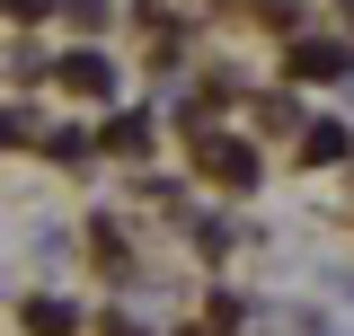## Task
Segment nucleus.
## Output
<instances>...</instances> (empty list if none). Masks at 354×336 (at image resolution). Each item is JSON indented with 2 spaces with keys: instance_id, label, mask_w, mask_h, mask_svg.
<instances>
[{
  "instance_id": "1",
  "label": "nucleus",
  "mask_w": 354,
  "mask_h": 336,
  "mask_svg": "<svg viewBox=\"0 0 354 336\" xmlns=\"http://www.w3.org/2000/svg\"><path fill=\"white\" fill-rule=\"evenodd\" d=\"M44 80H53V88H71V97H106V106H115V53L71 44V53H53V62H44Z\"/></svg>"
},
{
  "instance_id": "2",
  "label": "nucleus",
  "mask_w": 354,
  "mask_h": 336,
  "mask_svg": "<svg viewBox=\"0 0 354 336\" xmlns=\"http://www.w3.org/2000/svg\"><path fill=\"white\" fill-rule=\"evenodd\" d=\"M18 328L27 336H80V310H71L62 292H27L18 301Z\"/></svg>"
},
{
  "instance_id": "3",
  "label": "nucleus",
  "mask_w": 354,
  "mask_h": 336,
  "mask_svg": "<svg viewBox=\"0 0 354 336\" xmlns=\"http://www.w3.org/2000/svg\"><path fill=\"white\" fill-rule=\"evenodd\" d=\"M97 151H115V160H151V115H142V106H133V115H106Z\"/></svg>"
},
{
  "instance_id": "4",
  "label": "nucleus",
  "mask_w": 354,
  "mask_h": 336,
  "mask_svg": "<svg viewBox=\"0 0 354 336\" xmlns=\"http://www.w3.org/2000/svg\"><path fill=\"white\" fill-rule=\"evenodd\" d=\"M204 168H213L230 195H239V186H257V151H248V142H204Z\"/></svg>"
},
{
  "instance_id": "5",
  "label": "nucleus",
  "mask_w": 354,
  "mask_h": 336,
  "mask_svg": "<svg viewBox=\"0 0 354 336\" xmlns=\"http://www.w3.org/2000/svg\"><path fill=\"white\" fill-rule=\"evenodd\" d=\"M36 142H44V151H53L62 168H88V160H97V133H80V124H44Z\"/></svg>"
},
{
  "instance_id": "6",
  "label": "nucleus",
  "mask_w": 354,
  "mask_h": 336,
  "mask_svg": "<svg viewBox=\"0 0 354 336\" xmlns=\"http://www.w3.org/2000/svg\"><path fill=\"white\" fill-rule=\"evenodd\" d=\"M53 18L80 27V36H97V27H115V0H53Z\"/></svg>"
},
{
  "instance_id": "7",
  "label": "nucleus",
  "mask_w": 354,
  "mask_h": 336,
  "mask_svg": "<svg viewBox=\"0 0 354 336\" xmlns=\"http://www.w3.org/2000/svg\"><path fill=\"white\" fill-rule=\"evenodd\" d=\"M292 71H319V80H337V71H346V44H319V36H301V44H292Z\"/></svg>"
},
{
  "instance_id": "8",
  "label": "nucleus",
  "mask_w": 354,
  "mask_h": 336,
  "mask_svg": "<svg viewBox=\"0 0 354 336\" xmlns=\"http://www.w3.org/2000/svg\"><path fill=\"white\" fill-rule=\"evenodd\" d=\"M346 151H354V142H346V124H310V133H301V160H310V168L346 160Z\"/></svg>"
},
{
  "instance_id": "9",
  "label": "nucleus",
  "mask_w": 354,
  "mask_h": 336,
  "mask_svg": "<svg viewBox=\"0 0 354 336\" xmlns=\"http://www.w3.org/2000/svg\"><path fill=\"white\" fill-rule=\"evenodd\" d=\"M0 9H9L18 27H36V18H53V0H0Z\"/></svg>"
},
{
  "instance_id": "10",
  "label": "nucleus",
  "mask_w": 354,
  "mask_h": 336,
  "mask_svg": "<svg viewBox=\"0 0 354 336\" xmlns=\"http://www.w3.org/2000/svg\"><path fill=\"white\" fill-rule=\"evenodd\" d=\"M106 336H151V328H142V319H106Z\"/></svg>"
},
{
  "instance_id": "11",
  "label": "nucleus",
  "mask_w": 354,
  "mask_h": 336,
  "mask_svg": "<svg viewBox=\"0 0 354 336\" xmlns=\"http://www.w3.org/2000/svg\"><path fill=\"white\" fill-rule=\"evenodd\" d=\"M337 292H354V274H337Z\"/></svg>"
}]
</instances>
